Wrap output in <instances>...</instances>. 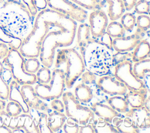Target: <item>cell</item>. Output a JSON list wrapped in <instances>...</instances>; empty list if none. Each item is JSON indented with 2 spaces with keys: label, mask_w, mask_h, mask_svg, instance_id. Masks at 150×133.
<instances>
[{
  "label": "cell",
  "mask_w": 150,
  "mask_h": 133,
  "mask_svg": "<svg viewBox=\"0 0 150 133\" xmlns=\"http://www.w3.org/2000/svg\"><path fill=\"white\" fill-rule=\"evenodd\" d=\"M77 22L50 8L38 13L32 30L22 40L18 49L25 57H38L43 66L50 68L58 47H67L74 42Z\"/></svg>",
  "instance_id": "6da1fadb"
},
{
  "label": "cell",
  "mask_w": 150,
  "mask_h": 133,
  "mask_svg": "<svg viewBox=\"0 0 150 133\" xmlns=\"http://www.w3.org/2000/svg\"><path fill=\"white\" fill-rule=\"evenodd\" d=\"M83 60L85 69L96 76L108 74L112 67V52L98 39L91 37L79 49Z\"/></svg>",
  "instance_id": "7a4b0ae2"
},
{
  "label": "cell",
  "mask_w": 150,
  "mask_h": 133,
  "mask_svg": "<svg viewBox=\"0 0 150 133\" xmlns=\"http://www.w3.org/2000/svg\"><path fill=\"white\" fill-rule=\"evenodd\" d=\"M55 68L63 71L65 86L67 88L73 86L86 70L81 55L75 48L59 50L56 58Z\"/></svg>",
  "instance_id": "3957f363"
},
{
  "label": "cell",
  "mask_w": 150,
  "mask_h": 133,
  "mask_svg": "<svg viewBox=\"0 0 150 133\" xmlns=\"http://www.w3.org/2000/svg\"><path fill=\"white\" fill-rule=\"evenodd\" d=\"M3 64L10 70L12 79L19 85H32L36 82L35 74L26 72L24 68L25 57L17 49H9L7 55L3 59Z\"/></svg>",
  "instance_id": "277c9868"
},
{
  "label": "cell",
  "mask_w": 150,
  "mask_h": 133,
  "mask_svg": "<svg viewBox=\"0 0 150 133\" xmlns=\"http://www.w3.org/2000/svg\"><path fill=\"white\" fill-rule=\"evenodd\" d=\"M62 97L67 117L76 118L80 126L86 125L90 122H96L95 114L91 108L82 105L71 92L66 91L63 93Z\"/></svg>",
  "instance_id": "5b68a950"
},
{
  "label": "cell",
  "mask_w": 150,
  "mask_h": 133,
  "mask_svg": "<svg viewBox=\"0 0 150 133\" xmlns=\"http://www.w3.org/2000/svg\"><path fill=\"white\" fill-rule=\"evenodd\" d=\"M50 84L38 83L35 91L42 100L51 101L59 98L64 93L65 88V79L64 72L62 69L55 68L52 73Z\"/></svg>",
  "instance_id": "8992f818"
},
{
  "label": "cell",
  "mask_w": 150,
  "mask_h": 133,
  "mask_svg": "<svg viewBox=\"0 0 150 133\" xmlns=\"http://www.w3.org/2000/svg\"><path fill=\"white\" fill-rule=\"evenodd\" d=\"M114 77L128 90H135L145 87L142 80L138 79L132 71V63L130 60H125L115 66Z\"/></svg>",
  "instance_id": "52a82bcc"
},
{
  "label": "cell",
  "mask_w": 150,
  "mask_h": 133,
  "mask_svg": "<svg viewBox=\"0 0 150 133\" xmlns=\"http://www.w3.org/2000/svg\"><path fill=\"white\" fill-rule=\"evenodd\" d=\"M49 8L64 14L76 22L83 23L87 18V12L70 0H46Z\"/></svg>",
  "instance_id": "ba28073f"
},
{
  "label": "cell",
  "mask_w": 150,
  "mask_h": 133,
  "mask_svg": "<svg viewBox=\"0 0 150 133\" xmlns=\"http://www.w3.org/2000/svg\"><path fill=\"white\" fill-rule=\"evenodd\" d=\"M0 118L2 124L11 129L23 128L26 133H40L38 126L29 114L24 113L15 117H11L7 114L1 113Z\"/></svg>",
  "instance_id": "9c48e42d"
},
{
  "label": "cell",
  "mask_w": 150,
  "mask_h": 133,
  "mask_svg": "<svg viewBox=\"0 0 150 133\" xmlns=\"http://www.w3.org/2000/svg\"><path fill=\"white\" fill-rule=\"evenodd\" d=\"M98 88L104 94L110 96H124L127 93V87L115 77L110 75L100 76L97 81Z\"/></svg>",
  "instance_id": "30bf717a"
},
{
  "label": "cell",
  "mask_w": 150,
  "mask_h": 133,
  "mask_svg": "<svg viewBox=\"0 0 150 133\" xmlns=\"http://www.w3.org/2000/svg\"><path fill=\"white\" fill-rule=\"evenodd\" d=\"M91 37L98 39L105 32L108 25V17L102 9L93 11L88 16Z\"/></svg>",
  "instance_id": "8fae6325"
},
{
  "label": "cell",
  "mask_w": 150,
  "mask_h": 133,
  "mask_svg": "<svg viewBox=\"0 0 150 133\" xmlns=\"http://www.w3.org/2000/svg\"><path fill=\"white\" fill-rule=\"evenodd\" d=\"M21 93L29 107L36 108L40 111L49 113L52 111L48 105L42 101L36 93L35 88L30 84L22 85L21 88Z\"/></svg>",
  "instance_id": "7c38bea8"
},
{
  "label": "cell",
  "mask_w": 150,
  "mask_h": 133,
  "mask_svg": "<svg viewBox=\"0 0 150 133\" xmlns=\"http://www.w3.org/2000/svg\"><path fill=\"white\" fill-rule=\"evenodd\" d=\"M143 36V33L136 30L132 35L114 38L112 39L113 49L118 52H129L132 50L142 39Z\"/></svg>",
  "instance_id": "4fadbf2b"
},
{
  "label": "cell",
  "mask_w": 150,
  "mask_h": 133,
  "mask_svg": "<svg viewBox=\"0 0 150 133\" xmlns=\"http://www.w3.org/2000/svg\"><path fill=\"white\" fill-rule=\"evenodd\" d=\"M125 116L129 117L139 129H146L150 127V114L144 106L138 108H131Z\"/></svg>",
  "instance_id": "5bb4252c"
},
{
  "label": "cell",
  "mask_w": 150,
  "mask_h": 133,
  "mask_svg": "<svg viewBox=\"0 0 150 133\" xmlns=\"http://www.w3.org/2000/svg\"><path fill=\"white\" fill-rule=\"evenodd\" d=\"M95 115L98 117L103 118L105 121L111 122V120L115 117L123 116L121 113L118 112L109 105H106L100 102H95L93 103L90 107Z\"/></svg>",
  "instance_id": "9a60e30c"
},
{
  "label": "cell",
  "mask_w": 150,
  "mask_h": 133,
  "mask_svg": "<svg viewBox=\"0 0 150 133\" xmlns=\"http://www.w3.org/2000/svg\"><path fill=\"white\" fill-rule=\"evenodd\" d=\"M148 93L147 88L145 87L138 90L129 91L124 96L129 106L131 108H138L144 106Z\"/></svg>",
  "instance_id": "2e32d148"
},
{
  "label": "cell",
  "mask_w": 150,
  "mask_h": 133,
  "mask_svg": "<svg viewBox=\"0 0 150 133\" xmlns=\"http://www.w3.org/2000/svg\"><path fill=\"white\" fill-rule=\"evenodd\" d=\"M19 86L20 85L14 80L10 82L8 98L10 101H13L18 103L22 107V112L23 113L28 114L29 107L23 98Z\"/></svg>",
  "instance_id": "e0dca14e"
},
{
  "label": "cell",
  "mask_w": 150,
  "mask_h": 133,
  "mask_svg": "<svg viewBox=\"0 0 150 133\" xmlns=\"http://www.w3.org/2000/svg\"><path fill=\"white\" fill-rule=\"evenodd\" d=\"M134 49L131 57L132 62L135 63L149 58L150 45L147 40L141 39Z\"/></svg>",
  "instance_id": "ac0fdd59"
},
{
  "label": "cell",
  "mask_w": 150,
  "mask_h": 133,
  "mask_svg": "<svg viewBox=\"0 0 150 133\" xmlns=\"http://www.w3.org/2000/svg\"><path fill=\"white\" fill-rule=\"evenodd\" d=\"M67 117L63 113L55 110L50 112L47 115V122L52 133L59 131L64 124Z\"/></svg>",
  "instance_id": "d6986e66"
},
{
  "label": "cell",
  "mask_w": 150,
  "mask_h": 133,
  "mask_svg": "<svg viewBox=\"0 0 150 133\" xmlns=\"http://www.w3.org/2000/svg\"><path fill=\"white\" fill-rule=\"evenodd\" d=\"M74 96L80 103L87 104L93 98V92L91 87L85 83L77 84L74 88Z\"/></svg>",
  "instance_id": "ffe728a7"
},
{
  "label": "cell",
  "mask_w": 150,
  "mask_h": 133,
  "mask_svg": "<svg viewBox=\"0 0 150 133\" xmlns=\"http://www.w3.org/2000/svg\"><path fill=\"white\" fill-rule=\"evenodd\" d=\"M108 5V15L111 21L120 18L125 11L122 0H103Z\"/></svg>",
  "instance_id": "44dd1931"
},
{
  "label": "cell",
  "mask_w": 150,
  "mask_h": 133,
  "mask_svg": "<svg viewBox=\"0 0 150 133\" xmlns=\"http://www.w3.org/2000/svg\"><path fill=\"white\" fill-rule=\"evenodd\" d=\"M108 104L120 113H125L129 110V105L122 96H113L107 100Z\"/></svg>",
  "instance_id": "7402d4cb"
},
{
  "label": "cell",
  "mask_w": 150,
  "mask_h": 133,
  "mask_svg": "<svg viewBox=\"0 0 150 133\" xmlns=\"http://www.w3.org/2000/svg\"><path fill=\"white\" fill-rule=\"evenodd\" d=\"M77 43L79 48L82 47L91 37L89 25L86 23H81L76 30Z\"/></svg>",
  "instance_id": "603a6c76"
},
{
  "label": "cell",
  "mask_w": 150,
  "mask_h": 133,
  "mask_svg": "<svg viewBox=\"0 0 150 133\" xmlns=\"http://www.w3.org/2000/svg\"><path fill=\"white\" fill-rule=\"evenodd\" d=\"M0 40L6 44L11 49L18 50L22 44V40L12 35L0 26Z\"/></svg>",
  "instance_id": "cb8c5ba5"
},
{
  "label": "cell",
  "mask_w": 150,
  "mask_h": 133,
  "mask_svg": "<svg viewBox=\"0 0 150 133\" xmlns=\"http://www.w3.org/2000/svg\"><path fill=\"white\" fill-rule=\"evenodd\" d=\"M132 71L138 79L142 80L146 74L150 73L149 58L135 62L132 66Z\"/></svg>",
  "instance_id": "d4e9b609"
},
{
  "label": "cell",
  "mask_w": 150,
  "mask_h": 133,
  "mask_svg": "<svg viewBox=\"0 0 150 133\" xmlns=\"http://www.w3.org/2000/svg\"><path fill=\"white\" fill-rule=\"evenodd\" d=\"M115 128L118 131L119 133L139 132V129L135 125L132 119L128 116L124 117L122 121Z\"/></svg>",
  "instance_id": "484cf974"
},
{
  "label": "cell",
  "mask_w": 150,
  "mask_h": 133,
  "mask_svg": "<svg viewBox=\"0 0 150 133\" xmlns=\"http://www.w3.org/2000/svg\"><path fill=\"white\" fill-rule=\"evenodd\" d=\"M83 9L94 11L102 9L105 6V2L103 0H70Z\"/></svg>",
  "instance_id": "4316f807"
},
{
  "label": "cell",
  "mask_w": 150,
  "mask_h": 133,
  "mask_svg": "<svg viewBox=\"0 0 150 133\" xmlns=\"http://www.w3.org/2000/svg\"><path fill=\"white\" fill-rule=\"evenodd\" d=\"M106 32L112 38H116L124 36L125 30L120 22L111 21L107 26Z\"/></svg>",
  "instance_id": "83f0119b"
},
{
  "label": "cell",
  "mask_w": 150,
  "mask_h": 133,
  "mask_svg": "<svg viewBox=\"0 0 150 133\" xmlns=\"http://www.w3.org/2000/svg\"><path fill=\"white\" fill-rule=\"evenodd\" d=\"M96 128L97 133H119L111 122L105 121L101 117H98L96 120Z\"/></svg>",
  "instance_id": "f1b7e54d"
},
{
  "label": "cell",
  "mask_w": 150,
  "mask_h": 133,
  "mask_svg": "<svg viewBox=\"0 0 150 133\" xmlns=\"http://www.w3.org/2000/svg\"><path fill=\"white\" fill-rule=\"evenodd\" d=\"M121 24L124 28L125 31L131 32L133 30L135 23H136V18L135 15L132 13H125L122 14L120 17Z\"/></svg>",
  "instance_id": "f546056e"
},
{
  "label": "cell",
  "mask_w": 150,
  "mask_h": 133,
  "mask_svg": "<svg viewBox=\"0 0 150 133\" xmlns=\"http://www.w3.org/2000/svg\"><path fill=\"white\" fill-rule=\"evenodd\" d=\"M36 75V81L41 84H47L50 82L52 73L49 67L43 66V67L39 69Z\"/></svg>",
  "instance_id": "4dcf8cb0"
},
{
  "label": "cell",
  "mask_w": 150,
  "mask_h": 133,
  "mask_svg": "<svg viewBox=\"0 0 150 133\" xmlns=\"http://www.w3.org/2000/svg\"><path fill=\"white\" fill-rule=\"evenodd\" d=\"M40 63L38 57H28L24 60V68L26 72L35 74L40 68Z\"/></svg>",
  "instance_id": "1f68e13d"
},
{
  "label": "cell",
  "mask_w": 150,
  "mask_h": 133,
  "mask_svg": "<svg viewBox=\"0 0 150 133\" xmlns=\"http://www.w3.org/2000/svg\"><path fill=\"white\" fill-rule=\"evenodd\" d=\"M137 30L144 34L150 27V18L147 15H139L136 19Z\"/></svg>",
  "instance_id": "d6a6232c"
},
{
  "label": "cell",
  "mask_w": 150,
  "mask_h": 133,
  "mask_svg": "<svg viewBox=\"0 0 150 133\" xmlns=\"http://www.w3.org/2000/svg\"><path fill=\"white\" fill-rule=\"evenodd\" d=\"M62 128L66 133H79V123L76 118L69 117L66 118Z\"/></svg>",
  "instance_id": "836d02e7"
},
{
  "label": "cell",
  "mask_w": 150,
  "mask_h": 133,
  "mask_svg": "<svg viewBox=\"0 0 150 133\" xmlns=\"http://www.w3.org/2000/svg\"><path fill=\"white\" fill-rule=\"evenodd\" d=\"M4 68V64L0 61V98L2 100H6L8 98L9 87L8 84L4 80L2 76Z\"/></svg>",
  "instance_id": "e575fe53"
},
{
  "label": "cell",
  "mask_w": 150,
  "mask_h": 133,
  "mask_svg": "<svg viewBox=\"0 0 150 133\" xmlns=\"http://www.w3.org/2000/svg\"><path fill=\"white\" fill-rule=\"evenodd\" d=\"M133 8L139 15H148L149 12V2L147 0H139L137 1Z\"/></svg>",
  "instance_id": "d590c367"
},
{
  "label": "cell",
  "mask_w": 150,
  "mask_h": 133,
  "mask_svg": "<svg viewBox=\"0 0 150 133\" xmlns=\"http://www.w3.org/2000/svg\"><path fill=\"white\" fill-rule=\"evenodd\" d=\"M6 112L9 116L15 117L21 114L22 109L18 103L13 101H10L6 106Z\"/></svg>",
  "instance_id": "8d00e7d4"
},
{
  "label": "cell",
  "mask_w": 150,
  "mask_h": 133,
  "mask_svg": "<svg viewBox=\"0 0 150 133\" xmlns=\"http://www.w3.org/2000/svg\"><path fill=\"white\" fill-rule=\"evenodd\" d=\"M38 127L40 133H52V131L48 125L47 114L46 112H41Z\"/></svg>",
  "instance_id": "74e56055"
},
{
  "label": "cell",
  "mask_w": 150,
  "mask_h": 133,
  "mask_svg": "<svg viewBox=\"0 0 150 133\" xmlns=\"http://www.w3.org/2000/svg\"><path fill=\"white\" fill-rule=\"evenodd\" d=\"M131 57H132V53H129L128 52H117V53L112 54L113 65L114 66H115L116 64L127 60H131Z\"/></svg>",
  "instance_id": "f35d334b"
},
{
  "label": "cell",
  "mask_w": 150,
  "mask_h": 133,
  "mask_svg": "<svg viewBox=\"0 0 150 133\" xmlns=\"http://www.w3.org/2000/svg\"><path fill=\"white\" fill-rule=\"evenodd\" d=\"M100 41L105 46H106L108 49L112 52V38L108 34L107 32H105L100 37Z\"/></svg>",
  "instance_id": "ab89813d"
},
{
  "label": "cell",
  "mask_w": 150,
  "mask_h": 133,
  "mask_svg": "<svg viewBox=\"0 0 150 133\" xmlns=\"http://www.w3.org/2000/svg\"><path fill=\"white\" fill-rule=\"evenodd\" d=\"M79 133H97L96 122H90L84 126L79 125Z\"/></svg>",
  "instance_id": "60d3db41"
},
{
  "label": "cell",
  "mask_w": 150,
  "mask_h": 133,
  "mask_svg": "<svg viewBox=\"0 0 150 133\" xmlns=\"http://www.w3.org/2000/svg\"><path fill=\"white\" fill-rule=\"evenodd\" d=\"M25 5L30 15L35 17L38 14V9L35 5L34 0H22Z\"/></svg>",
  "instance_id": "b9f144b4"
},
{
  "label": "cell",
  "mask_w": 150,
  "mask_h": 133,
  "mask_svg": "<svg viewBox=\"0 0 150 133\" xmlns=\"http://www.w3.org/2000/svg\"><path fill=\"white\" fill-rule=\"evenodd\" d=\"M51 101L52 102L50 103V107L52 109L61 112H64V106L63 101L59 98H56Z\"/></svg>",
  "instance_id": "7bdbcfd3"
},
{
  "label": "cell",
  "mask_w": 150,
  "mask_h": 133,
  "mask_svg": "<svg viewBox=\"0 0 150 133\" xmlns=\"http://www.w3.org/2000/svg\"><path fill=\"white\" fill-rule=\"evenodd\" d=\"M41 112L39 110L34 108H31L29 107V112L28 114L30 115V117H32L33 121H34L35 124L38 126V122L40 117V114H41Z\"/></svg>",
  "instance_id": "ee69618b"
},
{
  "label": "cell",
  "mask_w": 150,
  "mask_h": 133,
  "mask_svg": "<svg viewBox=\"0 0 150 133\" xmlns=\"http://www.w3.org/2000/svg\"><path fill=\"white\" fill-rule=\"evenodd\" d=\"M2 76L4 80L7 84H8L9 83H10L12 81V73L8 68V69L4 68V70L2 73Z\"/></svg>",
  "instance_id": "f6af8a7d"
},
{
  "label": "cell",
  "mask_w": 150,
  "mask_h": 133,
  "mask_svg": "<svg viewBox=\"0 0 150 133\" xmlns=\"http://www.w3.org/2000/svg\"><path fill=\"white\" fill-rule=\"evenodd\" d=\"M9 50L8 45L0 40V59H4L7 55Z\"/></svg>",
  "instance_id": "bcb514c9"
},
{
  "label": "cell",
  "mask_w": 150,
  "mask_h": 133,
  "mask_svg": "<svg viewBox=\"0 0 150 133\" xmlns=\"http://www.w3.org/2000/svg\"><path fill=\"white\" fill-rule=\"evenodd\" d=\"M122 1L124 5L125 10L130 11L134 8L137 0H122Z\"/></svg>",
  "instance_id": "7dc6e473"
},
{
  "label": "cell",
  "mask_w": 150,
  "mask_h": 133,
  "mask_svg": "<svg viewBox=\"0 0 150 133\" xmlns=\"http://www.w3.org/2000/svg\"><path fill=\"white\" fill-rule=\"evenodd\" d=\"M34 2L38 11H42L47 7L46 0H34Z\"/></svg>",
  "instance_id": "c3c4849f"
},
{
  "label": "cell",
  "mask_w": 150,
  "mask_h": 133,
  "mask_svg": "<svg viewBox=\"0 0 150 133\" xmlns=\"http://www.w3.org/2000/svg\"><path fill=\"white\" fill-rule=\"evenodd\" d=\"M144 84L145 87L147 88L148 92L149 93V73L146 74L142 79Z\"/></svg>",
  "instance_id": "681fc988"
},
{
  "label": "cell",
  "mask_w": 150,
  "mask_h": 133,
  "mask_svg": "<svg viewBox=\"0 0 150 133\" xmlns=\"http://www.w3.org/2000/svg\"><path fill=\"white\" fill-rule=\"evenodd\" d=\"M0 133H12V129L2 124L0 125Z\"/></svg>",
  "instance_id": "f907efd6"
},
{
  "label": "cell",
  "mask_w": 150,
  "mask_h": 133,
  "mask_svg": "<svg viewBox=\"0 0 150 133\" xmlns=\"http://www.w3.org/2000/svg\"><path fill=\"white\" fill-rule=\"evenodd\" d=\"M144 107L149 111H150V96L149 94H148L147 97L146 98L145 102H144Z\"/></svg>",
  "instance_id": "816d5d0a"
},
{
  "label": "cell",
  "mask_w": 150,
  "mask_h": 133,
  "mask_svg": "<svg viewBox=\"0 0 150 133\" xmlns=\"http://www.w3.org/2000/svg\"><path fill=\"white\" fill-rule=\"evenodd\" d=\"M12 133H26V131L23 128H16L12 129Z\"/></svg>",
  "instance_id": "f5cc1de1"
},
{
  "label": "cell",
  "mask_w": 150,
  "mask_h": 133,
  "mask_svg": "<svg viewBox=\"0 0 150 133\" xmlns=\"http://www.w3.org/2000/svg\"><path fill=\"white\" fill-rule=\"evenodd\" d=\"M5 105V103L2 100H0V114L2 113V111L4 109Z\"/></svg>",
  "instance_id": "db71d44e"
}]
</instances>
